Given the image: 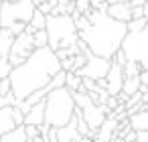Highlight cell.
Listing matches in <instances>:
<instances>
[{"mask_svg":"<svg viewBox=\"0 0 148 142\" xmlns=\"http://www.w3.org/2000/svg\"><path fill=\"white\" fill-rule=\"evenodd\" d=\"M114 61H116V63H120V65H126V63H128V57H126V53L120 49V51L114 55Z\"/></svg>","mask_w":148,"mask_h":142,"instance_id":"obj_34","label":"cell"},{"mask_svg":"<svg viewBox=\"0 0 148 142\" xmlns=\"http://www.w3.org/2000/svg\"><path fill=\"white\" fill-rule=\"evenodd\" d=\"M142 102H144V104H148V91H146V93H142Z\"/></svg>","mask_w":148,"mask_h":142,"instance_id":"obj_43","label":"cell"},{"mask_svg":"<svg viewBox=\"0 0 148 142\" xmlns=\"http://www.w3.org/2000/svg\"><path fill=\"white\" fill-rule=\"evenodd\" d=\"M75 10L81 12V14L89 12L91 10V0H75Z\"/></svg>","mask_w":148,"mask_h":142,"instance_id":"obj_27","label":"cell"},{"mask_svg":"<svg viewBox=\"0 0 148 142\" xmlns=\"http://www.w3.org/2000/svg\"><path fill=\"white\" fill-rule=\"evenodd\" d=\"M146 25H148V19H146V16H142V19H132V21H128V33H140Z\"/></svg>","mask_w":148,"mask_h":142,"instance_id":"obj_23","label":"cell"},{"mask_svg":"<svg viewBox=\"0 0 148 142\" xmlns=\"http://www.w3.org/2000/svg\"><path fill=\"white\" fill-rule=\"evenodd\" d=\"M47 33L51 49H65L79 43V31L71 14H47Z\"/></svg>","mask_w":148,"mask_h":142,"instance_id":"obj_4","label":"cell"},{"mask_svg":"<svg viewBox=\"0 0 148 142\" xmlns=\"http://www.w3.org/2000/svg\"><path fill=\"white\" fill-rule=\"evenodd\" d=\"M140 81L146 85V89H148V69H142V73H140Z\"/></svg>","mask_w":148,"mask_h":142,"instance_id":"obj_38","label":"cell"},{"mask_svg":"<svg viewBox=\"0 0 148 142\" xmlns=\"http://www.w3.org/2000/svg\"><path fill=\"white\" fill-rule=\"evenodd\" d=\"M110 4H118V2H128V0H108Z\"/></svg>","mask_w":148,"mask_h":142,"instance_id":"obj_42","label":"cell"},{"mask_svg":"<svg viewBox=\"0 0 148 142\" xmlns=\"http://www.w3.org/2000/svg\"><path fill=\"white\" fill-rule=\"evenodd\" d=\"M118 128H120V120H118L114 114H110V116L106 118V122L99 126L97 138L103 140V142H114V140L118 138Z\"/></svg>","mask_w":148,"mask_h":142,"instance_id":"obj_11","label":"cell"},{"mask_svg":"<svg viewBox=\"0 0 148 142\" xmlns=\"http://www.w3.org/2000/svg\"><path fill=\"white\" fill-rule=\"evenodd\" d=\"M142 102V91H136V93H132L130 97H128V102H126V110H130V108H134L136 104H140Z\"/></svg>","mask_w":148,"mask_h":142,"instance_id":"obj_28","label":"cell"},{"mask_svg":"<svg viewBox=\"0 0 148 142\" xmlns=\"http://www.w3.org/2000/svg\"><path fill=\"white\" fill-rule=\"evenodd\" d=\"M2 142H29V136H27L25 126H16L12 132L4 134L2 136Z\"/></svg>","mask_w":148,"mask_h":142,"instance_id":"obj_18","label":"cell"},{"mask_svg":"<svg viewBox=\"0 0 148 142\" xmlns=\"http://www.w3.org/2000/svg\"><path fill=\"white\" fill-rule=\"evenodd\" d=\"M128 2H130V0H128Z\"/></svg>","mask_w":148,"mask_h":142,"instance_id":"obj_49","label":"cell"},{"mask_svg":"<svg viewBox=\"0 0 148 142\" xmlns=\"http://www.w3.org/2000/svg\"><path fill=\"white\" fill-rule=\"evenodd\" d=\"M79 142H95V138H89V136H81Z\"/></svg>","mask_w":148,"mask_h":142,"instance_id":"obj_40","label":"cell"},{"mask_svg":"<svg viewBox=\"0 0 148 142\" xmlns=\"http://www.w3.org/2000/svg\"><path fill=\"white\" fill-rule=\"evenodd\" d=\"M108 6H110L108 0H91V8H93V10H103V12H108Z\"/></svg>","mask_w":148,"mask_h":142,"instance_id":"obj_31","label":"cell"},{"mask_svg":"<svg viewBox=\"0 0 148 142\" xmlns=\"http://www.w3.org/2000/svg\"><path fill=\"white\" fill-rule=\"evenodd\" d=\"M112 63H114V59H108V57H99V55H95V53H89V55H87V63H85L77 73H79L81 77H91V79L99 81V79L108 77Z\"/></svg>","mask_w":148,"mask_h":142,"instance_id":"obj_8","label":"cell"},{"mask_svg":"<svg viewBox=\"0 0 148 142\" xmlns=\"http://www.w3.org/2000/svg\"><path fill=\"white\" fill-rule=\"evenodd\" d=\"M146 2H148V0H130V6L136 8V6H144Z\"/></svg>","mask_w":148,"mask_h":142,"instance_id":"obj_39","label":"cell"},{"mask_svg":"<svg viewBox=\"0 0 148 142\" xmlns=\"http://www.w3.org/2000/svg\"><path fill=\"white\" fill-rule=\"evenodd\" d=\"M18 104V97L14 91L6 93V95H0V108H8V106H16Z\"/></svg>","mask_w":148,"mask_h":142,"instance_id":"obj_25","label":"cell"},{"mask_svg":"<svg viewBox=\"0 0 148 142\" xmlns=\"http://www.w3.org/2000/svg\"><path fill=\"white\" fill-rule=\"evenodd\" d=\"M45 140L47 142H59V128L57 126H51V130H49V134H47Z\"/></svg>","mask_w":148,"mask_h":142,"instance_id":"obj_33","label":"cell"},{"mask_svg":"<svg viewBox=\"0 0 148 142\" xmlns=\"http://www.w3.org/2000/svg\"><path fill=\"white\" fill-rule=\"evenodd\" d=\"M0 29H2V23H0Z\"/></svg>","mask_w":148,"mask_h":142,"instance_id":"obj_47","label":"cell"},{"mask_svg":"<svg viewBox=\"0 0 148 142\" xmlns=\"http://www.w3.org/2000/svg\"><path fill=\"white\" fill-rule=\"evenodd\" d=\"M14 39H16V35L10 29H0V57L8 59L12 45H14Z\"/></svg>","mask_w":148,"mask_h":142,"instance_id":"obj_16","label":"cell"},{"mask_svg":"<svg viewBox=\"0 0 148 142\" xmlns=\"http://www.w3.org/2000/svg\"><path fill=\"white\" fill-rule=\"evenodd\" d=\"M45 102H47L45 124L61 128V126H67V124L73 120L77 104H75L73 91H71L67 85H63V87H57V89L49 91V93H47V97H45Z\"/></svg>","mask_w":148,"mask_h":142,"instance_id":"obj_3","label":"cell"},{"mask_svg":"<svg viewBox=\"0 0 148 142\" xmlns=\"http://www.w3.org/2000/svg\"><path fill=\"white\" fill-rule=\"evenodd\" d=\"M12 110H14V106L0 108V136H4V134H8V132H12V130L16 128Z\"/></svg>","mask_w":148,"mask_h":142,"instance_id":"obj_13","label":"cell"},{"mask_svg":"<svg viewBox=\"0 0 148 142\" xmlns=\"http://www.w3.org/2000/svg\"><path fill=\"white\" fill-rule=\"evenodd\" d=\"M95 142H103V140H99V138H95Z\"/></svg>","mask_w":148,"mask_h":142,"instance_id":"obj_45","label":"cell"},{"mask_svg":"<svg viewBox=\"0 0 148 142\" xmlns=\"http://www.w3.org/2000/svg\"><path fill=\"white\" fill-rule=\"evenodd\" d=\"M61 67L65 71H75V57H67V59H61Z\"/></svg>","mask_w":148,"mask_h":142,"instance_id":"obj_32","label":"cell"},{"mask_svg":"<svg viewBox=\"0 0 148 142\" xmlns=\"http://www.w3.org/2000/svg\"><path fill=\"white\" fill-rule=\"evenodd\" d=\"M81 110H83V118L87 120V124H89L91 130H99V126H101V124L106 122V118H108L106 108L99 106V104H95L93 99H91L89 104H85Z\"/></svg>","mask_w":148,"mask_h":142,"instance_id":"obj_9","label":"cell"},{"mask_svg":"<svg viewBox=\"0 0 148 142\" xmlns=\"http://www.w3.org/2000/svg\"><path fill=\"white\" fill-rule=\"evenodd\" d=\"M140 73H142V65H140L138 61L128 59V63L124 65V75H126V77H136V75H140Z\"/></svg>","mask_w":148,"mask_h":142,"instance_id":"obj_22","label":"cell"},{"mask_svg":"<svg viewBox=\"0 0 148 142\" xmlns=\"http://www.w3.org/2000/svg\"><path fill=\"white\" fill-rule=\"evenodd\" d=\"M71 91H79L83 87V77L77 71H67V83H65Z\"/></svg>","mask_w":148,"mask_h":142,"instance_id":"obj_19","label":"cell"},{"mask_svg":"<svg viewBox=\"0 0 148 142\" xmlns=\"http://www.w3.org/2000/svg\"><path fill=\"white\" fill-rule=\"evenodd\" d=\"M29 142H47L43 136H37V138H33V140H29Z\"/></svg>","mask_w":148,"mask_h":142,"instance_id":"obj_41","label":"cell"},{"mask_svg":"<svg viewBox=\"0 0 148 142\" xmlns=\"http://www.w3.org/2000/svg\"><path fill=\"white\" fill-rule=\"evenodd\" d=\"M29 25H33V27H35L37 31H39V29H47V14H45V12H43L41 8H37Z\"/></svg>","mask_w":148,"mask_h":142,"instance_id":"obj_21","label":"cell"},{"mask_svg":"<svg viewBox=\"0 0 148 142\" xmlns=\"http://www.w3.org/2000/svg\"><path fill=\"white\" fill-rule=\"evenodd\" d=\"M75 140H81V134L77 130V118L73 116V120L67 126L59 128V142H75Z\"/></svg>","mask_w":148,"mask_h":142,"instance_id":"obj_15","label":"cell"},{"mask_svg":"<svg viewBox=\"0 0 148 142\" xmlns=\"http://www.w3.org/2000/svg\"><path fill=\"white\" fill-rule=\"evenodd\" d=\"M124 79H126V75H124V65H120V63L114 61L112 67H110V73H108V77H106V81H108L106 89L110 91V95H118V93L122 91Z\"/></svg>","mask_w":148,"mask_h":142,"instance_id":"obj_10","label":"cell"},{"mask_svg":"<svg viewBox=\"0 0 148 142\" xmlns=\"http://www.w3.org/2000/svg\"><path fill=\"white\" fill-rule=\"evenodd\" d=\"M25 130H27V136H29V140H33V138H37V136H41V132H39V126H35V124H25Z\"/></svg>","mask_w":148,"mask_h":142,"instance_id":"obj_29","label":"cell"},{"mask_svg":"<svg viewBox=\"0 0 148 142\" xmlns=\"http://www.w3.org/2000/svg\"><path fill=\"white\" fill-rule=\"evenodd\" d=\"M130 124L134 130H148V110L136 112L130 116Z\"/></svg>","mask_w":148,"mask_h":142,"instance_id":"obj_17","label":"cell"},{"mask_svg":"<svg viewBox=\"0 0 148 142\" xmlns=\"http://www.w3.org/2000/svg\"><path fill=\"white\" fill-rule=\"evenodd\" d=\"M122 51L128 59L138 61L142 69H148V25L140 33H128L122 43Z\"/></svg>","mask_w":148,"mask_h":142,"instance_id":"obj_6","label":"cell"},{"mask_svg":"<svg viewBox=\"0 0 148 142\" xmlns=\"http://www.w3.org/2000/svg\"><path fill=\"white\" fill-rule=\"evenodd\" d=\"M10 71H12L10 61H8V59H4V57H0V81H2L4 77H8V75H10Z\"/></svg>","mask_w":148,"mask_h":142,"instance_id":"obj_26","label":"cell"},{"mask_svg":"<svg viewBox=\"0 0 148 142\" xmlns=\"http://www.w3.org/2000/svg\"><path fill=\"white\" fill-rule=\"evenodd\" d=\"M61 69H63L61 59L57 57L55 49H51L49 45L39 47L23 65L12 67V71L8 75L10 83H12V91L16 93L18 102H23L33 91L45 89Z\"/></svg>","mask_w":148,"mask_h":142,"instance_id":"obj_1","label":"cell"},{"mask_svg":"<svg viewBox=\"0 0 148 142\" xmlns=\"http://www.w3.org/2000/svg\"><path fill=\"white\" fill-rule=\"evenodd\" d=\"M2 2H4V0H0V6H2Z\"/></svg>","mask_w":148,"mask_h":142,"instance_id":"obj_46","label":"cell"},{"mask_svg":"<svg viewBox=\"0 0 148 142\" xmlns=\"http://www.w3.org/2000/svg\"><path fill=\"white\" fill-rule=\"evenodd\" d=\"M85 14L89 19V27L85 31H79V39L89 47L91 53L114 59V55L122 49V43L128 35V23L116 21L108 12L93 8Z\"/></svg>","mask_w":148,"mask_h":142,"instance_id":"obj_2","label":"cell"},{"mask_svg":"<svg viewBox=\"0 0 148 142\" xmlns=\"http://www.w3.org/2000/svg\"><path fill=\"white\" fill-rule=\"evenodd\" d=\"M132 14H134V19H142V16H144V6H136V8H132Z\"/></svg>","mask_w":148,"mask_h":142,"instance_id":"obj_37","label":"cell"},{"mask_svg":"<svg viewBox=\"0 0 148 142\" xmlns=\"http://www.w3.org/2000/svg\"><path fill=\"white\" fill-rule=\"evenodd\" d=\"M108 14H110L112 19H116V21H122V23H128V21H132V19H134L130 2H118V4H110V6H108Z\"/></svg>","mask_w":148,"mask_h":142,"instance_id":"obj_12","label":"cell"},{"mask_svg":"<svg viewBox=\"0 0 148 142\" xmlns=\"http://www.w3.org/2000/svg\"><path fill=\"white\" fill-rule=\"evenodd\" d=\"M140 85H142L140 75H136V77H126V79H124V87H122V91L128 93V95H132V93L140 91Z\"/></svg>","mask_w":148,"mask_h":142,"instance_id":"obj_20","label":"cell"},{"mask_svg":"<svg viewBox=\"0 0 148 142\" xmlns=\"http://www.w3.org/2000/svg\"><path fill=\"white\" fill-rule=\"evenodd\" d=\"M136 138H138V132L132 128L130 132H126V136H124V142H136Z\"/></svg>","mask_w":148,"mask_h":142,"instance_id":"obj_35","label":"cell"},{"mask_svg":"<svg viewBox=\"0 0 148 142\" xmlns=\"http://www.w3.org/2000/svg\"><path fill=\"white\" fill-rule=\"evenodd\" d=\"M35 49H37V45H35V35H31V33H27V31L21 33V35H16L14 45H12V51H10V55H8L10 65H12V67L23 65V63L35 53Z\"/></svg>","mask_w":148,"mask_h":142,"instance_id":"obj_7","label":"cell"},{"mask_svg":"<svg viewBox=\"0 0 148 142\" xmlns=\"http://www.w3.org/2000/svg\"><path fill=\"white\" fill-rule=\"evenodd\" d=\"M136 132H138L136 142H148V130H136Z\"/></svg>","mask_w":148,"mask_h":142,"instance_id":"obj_36","label":"cell"},{"mask_svg":"<svg viewBox=\"0 0 148 142\" xmlns=\"http://www.w3.org/2000/svg\"><path fill=\"white\" fill-rule=\"evenodd\" d=\"M37 6L33 0H4L0 6L2 29H10L14 23H31Z\"/></svg>","mask_w":148,"mask_h":142,"instance_id":"obj_5","label":"cell"},{"mask_svg":"<svg viewBox=\"0 0 148 142\" xmlns=\"http://www.w3.org/2000/svg\"><path fill=\"white\" fill-rule=\"evenodd\" d=\"M45 112H47V102L43 99V102H39L31 108V112L25 118V124H35V126L45 124Z\"/></svg>","mask_w":148,"mask_h":142,"instance_id":"obj_14","label":"cell"},{"mask_svg":"<svg viewBox=\"0 0 148 142\" xmlns=\"http://www.w3.org/2000/svg\"><path fill=\"white\" fill-rule=\"evenodd\" d=\"M35 45H37V49L49 45V33H47V29H39L35 33Z\"/></svg>","mask_w":148,"mask_h":142,"instance_id":"obj_24","label":"cell"},{"mask_svg":"<svg viewBox=\"0 0 148 142\" xmlns=\"http://www.w3.org/2000/svg\"><path fill=\"white\" fill-rule=\"evenodd\" d=\"M75 142H79V140H75Z\"/></svg>","mask_w":148,"mask_h":142,"instance_id":"obj_48","label":"cell"},{"mask_svg":"<svg viewBox=\"0 0 148 142\" xmlns=\"http://www.w3.org/2000/svg\"><path fill=\"white\" fill-rule=\"evenodd\" d=\"M144 16H146V19H148V2H146V4H144Z\"/></svg>","mask_w":148,"mask_h":142,"instance_id":"obj_44","label":"cell"},{"mask_svg":"<svg viewBox=\"0 0 148 142\" xmlns=\"http://www.w3.org/2000/svg\"><path fill=\"white\" fill-rule=\"evenodd\" d=\"M12 91V83H10V77H4L0 81V95H6Z\"/></svg>","mask_w":148,"mask_h":142,"instance_id":"obj_30","label":"cell"}]
</instances>
